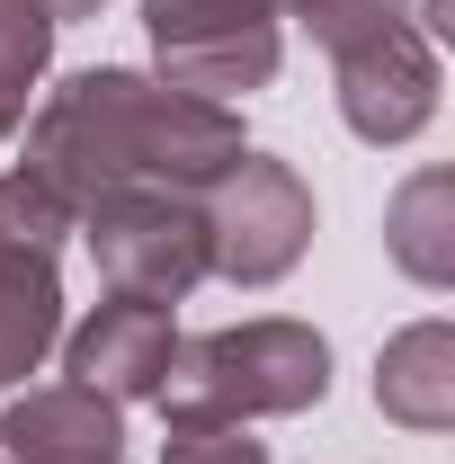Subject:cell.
<instances>
[{
    "label": "cell",
    "instance_id": "cell-10",
    "mask_svg": "<svg viewBox=\"0 0 455 464\" xmlns=\"http://www.w3.org/2000/svg\"><path fill=\"white\" fill-rule=\"evenodd\" d=\"M375 411L393 429H420V438L455 429V331L447 322H411L402 340H384V357H375Z\"/></svg>",
    "mask_w": 455,
    "mask_h": 464
},
{
    "label": "cell",
    "instance_id": "cell-6",
    "mask_svg": "<svg viewBox=\"0 0 455 464\" xmlns=\"http://www.w3.org/2000/svg\"><path fill=\"white\" fill-rule=\"evenodd\" d=\"M197 206H206V268L232 286H277L313 250V188L277 152H241Z\"/></svg>",
    "mask_w": 455,
    "mask_h": 464
},
{
    "label": "cell",
    "instance_id": "cell-11",
    "mask_svg": "<svg viewBox=\"0 0 455 464\" xmlns=\"http://www.w3.org/2000/svg\"><path fill=\"white\" fill-rule=\"evenodd\" d=\"M384 250L402 259V277H420V286H455V179L447 170H420L393 197V215H384Z\"/></svg>",
    "mask_w": 455,
    "mask_h": 464
},
{
    "label": "cell",
    "instance_id": "cell-13",
    "mask_svg": "<svg viewBox=\"0 0 455 464\" xmlns=\"http://www.w3.org/2000/svg\"><path fill=\"white\" fill-rule=\"evenodd\" d=\"M161 464H268V447L241 420H197V429H170Z\"/></svg>",
    "mask_w": 455,
    "mask_h": 464
},
{
    "label": "cell",
    "instance_id": "cell-14",
    "mask_svg": "<svg viewBox=\"0 0 455 464\" xmlns=\"http://www.w3.org/2000/svg\"><path fill=\"white\" fill-rule=\"evenodd\" d=\"M36 9H45V18H54V27H63V18H99L108 0H36Z\"/></svg>",
    "mask_w": 455,
    "mask_h": 464
},
{
    "label": "cell",
    "instance_id": "cell-3",
    "mask_svg": "<svg viewBox=\"0 0 455 464\" xmlns=\"http://www.w3.org/2000/svg\"><path fill=\"white\" fill-rule=\"evenodd\" d=\"M313 45L331 54L340 125L357 143H411L438 116V45L411 0H313L304 9Z\"/></svg>",
    "mask_w": 455,
    "mask_h": 464
},
{
    "label": "cell",
    "instance_id": "cell-8",
    "mask_svg": "<svg viewBox=\"0 0 455 464\" xmlns=\"http://www.w3.org/2000/svg\"><path fill=\"white\" fill-rule=\"evenodd\" d=\"M0 464H125V411L81 384L18 393L0 411Z\"/></svg>",
    "mask_w": 455,
    "mask_h": 464
},
{
    "label": "cell",
    "instance_id": "cell-15",
    "mask_svg": "<svg viewBox=\"0 0 455 464\" xmlns=\"http://www.w3.org/2000/svg\"><path fill=\"white\" fill-rule=\"evenodd\" d=\"M304 9H313V0H286V18H304Z\"/></svg>",
    "mask_w": 455,
    "mask_h": 464
},
{
    "label": "cell",
    "instance_id": "cell-7",
    "mask_svg": "<svg viewBox=\"0 0 455 464\" xmlns=\"http://www.w3.org/2000/svg\"><path fill=\"white\" fill-rule=\"evenodd\" d=\"M179 357V322L170 304H134V295H108V304H90L72 331H63V375L81 384V393H99V402H152L161 393V375H170Z\"/></svg>",
    "mask_w": 455,
    "mask_h": 464
},
{
    "label": "cell",
    "instance_id": "cell-2",
    "mask_svg": "<svg viewBox=\"0 0 455 464\" xmlns=\"http://www.w3.org/2000/svg\"><path fill=\"white\" fill-rule=\"evenodd\" d=\"M331 393V340L313 322H286V313H259V322H224L206 340H179L170 375L152 402L170 411V429H197V420H286V411H313Z\"/></svg>",
    "mask_w": 455,
    "mask_h": 464
},
{
    "label": "cell",
    "instance_id": "cell-5",
    "mask_svg": "<svg viewBox=\"0 0 455 464\" xmlns=\"http://www.w3.org/2000/svg\"><path fill=\"white\" fill-rule=\"evenodd\" d=\"M72 232L90 241L108 295H134V304H179L215 277L206 268V206L179 188H116Z\"/></svg>",
    "mask_w": 455,
    "mask_h": 464
},
{
    "label": "cell",
    "instance_id": "cell-1",
    "mask_svg": "<svg viewBox=\"0 0 455 464\" xmlns=\"http://www.w3.org/2000/svg\"><path fill=\"white\" fill-rule=\"evenodd\" d=\"M241 152H250V143H241V116L232 108L188 99V90L152 81V72L99 63V72H72L63 90H45V108L27 116V161H18V170L81 224L116 188L206 197Z\"/></svg>",
    "mask_w": 455,
    "mask_h": 464
},
{
    "label": "cell",
    "instance_id": "cell-4",
    "mask_svg": "<svg viewBox=\"0 0 455 464\" xmlns=\"http://www.w3.org/2000/svg\"><path fill=\"white\" fill-rule=\"evenodd\" d=\"M277 27H286V0H143L152 81L215 99V108L277 81V54H286Z\"/></svg>",
    "mask_w": 455,
    "mask_h": 464
},
{
    "label": "cell",
    "instance_id": "cell-12",
    "mask_svg": "<svg viewBox=\"0 0 455 464\" xmlns=\"http://www.w3.org/2000/svg\"><path fill=\"white\" fill-rule=\"evenodd\" d=\"M45 72H54V18L36 0H0V143L27 125Z\"/></svg>",
    "mask_w": 455,
    "mask_h": 464
},
{
    "label": "cell",
    "instance_id": "cell-9",
    "mask_svg": "<svg viewBox=\"0 0 455 464\" xmlns=\"http://www.w3.org/2000/svg\"><path fill=\"white\" fill-rule=\"evenodd\" d=\"M54 348H63L54 250H36V241H0V393H18Z\"/></svg>",
    "mask_w": 455,
    "mask_h": 464
}]
</instances>
